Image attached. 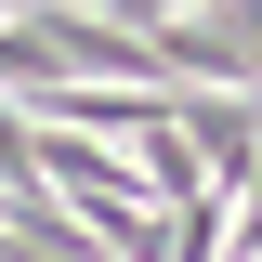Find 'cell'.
<instances>
[{
    "label": "cell",
    "instance_id": "obj_2",
    "mask_svg": "<svg viewBox=\"0 0 262 262\" xmlns=\"http://www.w3.org/2000/svg\"><path fill=\"white\" fill-rule=\"evenodd\" d=\"M92 13H105V27H131V39H158L170 13H184V0H92Z\"/></svg>",
    "mask_w": 262,
    "mask_h": 262
},
{
    "label": "cell",
    "instance_id": "obj_1",
    "mask_svg": "<svg viewBox=\"0 0 262 262\" xmlns=\"http://www.w3.org/2000/svg\"><path fill=\"white\" fill-rule=\"evenodd\" d=\"M27 196H39V131H27V105L0 92V223H13Z\"/></svg>",
    "mask_w": 262,
    "mask_h": 262
}]
</instances>
